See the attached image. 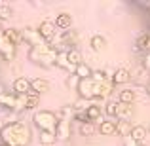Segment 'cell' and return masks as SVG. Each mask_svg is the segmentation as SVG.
Instances as JSON below:
<instances>
[{"mask_svg": "<svg viewBox=\"0 0 150 146\" xmlns=\"http://www.w3.org/2000/svg\"><path fill=\"white\" fill-rule=\"evenodd\" d=\"M6 36L15 48H17V44L23 42V34H21V30H17V29H6Z\"/></svg>", "mask_w": 150, "mask_h": 146, "instance_id": "21", "label": "cell"}, {"mask_svg": "<svg viewBox=\"0 0 150 146\" xmlns=\"http://www.w3.org/2000/svg\"><path fill=\"white\" fill-rule=\"evenodd\" d=\"M124 146H143V144H139V142H135V140H131V139H129V137H127V139H125V140H124Z\"/></svg>", "mask_w": 150, "mask_h": 146, "instance_id": "31", "label": "cell"}, {"mask_svg": "<svg viewBox=\"0 0 150 146\" xmlns=\"http://www.w3.org/2000/svg\"><path fill=\"white\" fill-rule=\"evenodd\" d=\"M53 25L57 27L59 30H69L70 27H72V17H70V13H67V11H63V13H59L57 17H55Z\"/></svg>", "mask_w": 150, "mask_h": 146, "instance_id": "11", "label": "cell"}, {"mask_svg": "<svg viewBox=\"0 0 150 146\" xmlns=\"http://www.w3.org/2000/svg\"><path fill=\"white\" fill-rule=\"evenodd\" d=\"M137 46H139V49L150 53V34H143V36L139 38V42H137Z\"/></svg>", "mask_w": 150, "mask_h": 146, "instance_id": "27", "label": "cell"}, {"mask_svg": "<svg viewBox=\"0 0 150 146\" xmlns=\"http://www.w3.org/2000/svg\"><path fill=\"white\" fill-rule=\"evenodd\" d=\"M55 66H61V68H67V70H70V74L74 72V66H70V63H69V59H67V51H59V55H57V61H55Z\"/></svg>", "mask_w": 150, "mask_h": 146, "instance_id": "20", "label": "cell"}, {"mask_svg": "<svg viewBox=\"0 0 150 146\" xmlns=\"http://www.w3.org/2000/svg\"><path fill=\"white\" fill-rule=\"evenodd\" d=\"M78 84H80V78L76 76V74H69V78H67V85H69L70 89H74V91H76L78 89Z\"/></svg>", "mask_w": 150, "mask_h": 146, "instance_id": "28", "label": "cell"}, {"mask_svg": "<svg viewBox=\"0 0 150 146\" xmlns=\"http://www.w3.org/2000/svg\"><path fill=\"white\" fill-rule=\"evenodd\" d=\"M21 34H23V42L30 44L33 48L46 44V42H44V38L40 36V32H38V29H29V27H27V29H23V30H21Z\"/></svg>", "mask_w": 150, "mask_h": 146, "instance_id": "6", "label": "cell"}, {"mask_svg": "<svg viewBox=\"0 0 150 146\" xmlns=\"http://www.w3.org/2000/svg\"><path fill=\"white\" fill-rule=\"evenodd\" d=\"M11 15H13L11 6H8V4H0V21H8V19H11Z\"/></svg>", "mask_w": 150, "mask_h": 146, "instance_id": "26", "label": "cell"}, {"mask_svg": "<svg viewBox=\"0 0 150 146\" xmlns=\"http://www.w3.org/2000/svg\"><path fill=\"white\" fill-rule=\"evenodd\" d=\"M11 93H15V95H27V93H30V80L25 76H19L17 80H13Z\"/></svg>", "mask_w": 150, "mask_h": 146, "instance_id": "8", "label": "cell"}, {"mask_svg": "<svg viewBox=\"0 0 150 146\" xmlns=\"http://www.w3.org/2000/svg\"><path fill=\"white\" fill-rule=\"evenodd\" d=\"M0 55H2L6 61H13L15 59V46L8 40L6 29H2V27H0Z\"/></svg>", "mask_w": 150, "mask_h": 146, "instance_id": "5", "label": "cell"}, {"mask_svg": "<svg viewBox=\"0 0 150 146\" xmlns=\"http://www.w3.org/2000/svg\"><path fill=\"white\" fill-rule=\"evenodd\" d=\"M84 114H86V118H88V121H91V123L99 121V123H101V116H103V110H101V106L93 104V106H89V108L86 110Z\"/></svg>", "mask_w": 150, "mask_h": 146, "instance_id": "15", "label": "cell"}, {"mask_svg": "<svg viewBox=\"0 0 150 146\" xmlns=\"http://www.w3.org/2000/svg\"><path fill=\"white\" fill-rule=\"evenodd\" d=\"M146 93H148V95H150V84L146 85Z\"/></svg>", "mask_w": 150, "mask_h": 146, "instance_id": "33", "label": "cell"}, {"mask_svg": "<svg viewBox=\"0 0 150 146\" xmlns=\"http://www.w3.org/2000/svg\"><path fill=\"white\" fill-rule=\"evenodd\" d=\"M55 140H57V135H55V133H51V131H40V142L42 144L51 146Z\"/></svg>", "mask_w": 150, "mask_h": 146, "instance_id": "24", "label": "cell"}, {"mask_svg": "<svg viewBox=\"0 0 150 146\" xmlns=\"http://www.w3.org/2000/svg\"><path fill=\"white\" fill-rule=\"evenodd\" d=\"M57 55H59V49L53 48V46H50V44H42V46H36V48L29 49V59L34 65H40V66L55 65Z\"/></svg>", "mask_w": 150, "mask_h": 146, "instance_id": "2", "label": "cell"}, {"mask_svg": "<svg viewBox=\"0 0 150 146\" xmlns=\"http://www.w3.org/2000/svg\"><path fill=\"white\" fill-rule=\"evenodd\" d=\"M97 131L95 123H91V121H84V123H80V135L82 137H93V133Z\"/></svg>", "mask_w": 150, "mask_h": 146, "instance_id": "22", "label": "cell"}, {"mask_svg": "<svg viewBox=\"0 0 150 146\" xmlns=\"http://www.w3.org/2000/svg\"><path fill=\"white\" fill-rule=\"evenodd\" d=\"M34 125H36L40 131H51L55 133V129H57V116H55L53 112H50V110H40V112L34 114Z\"/></svg>", "mask_w": 150, "mask_h": 146, "instance_id": "3", "label": "cell"}, {"mask_svg": "<svg viewBox=\"0 0 150 146\" xmlns=\"http://www.w3.org/2000/svg\"><path fill=\"white\" fill-rule=\"evenodd\" d=\"M89 46H91L93 51H103L106 48V38L101 36V34H95V36H91V40H89Z\"/></svg>", "mask_w": 150, "mask_h": 146, "instance_id": "18", "label": "cell"}, {"mask_svg": "<svg viewBox=\"0 0 150 146\" xmlns=\"http://www.w3.org/2000/svg\"><path fill=\"white\" fill-rule=\"evenodd\" d=\"M67 59H69L70 66H74V68H76L80 63H84V61H82V53H80L76 48H70L69 51H67Z\"/></svg>", "mask_w": 150, "mask_h": 146, "instance_id": "17", "label": "cell"}, {"mask_svg": "<svg viewBox=\"0 0 150 146\" xmlns=\"http://www.w3.org/2000/svg\"><path fill=\"white\" fill-rule=\"evenodd\" d=\"M0 146H8L6 142H4V140H0Z\"/></svg>", "mask_w": 150, "mask_h": 146, "instance_id": "34", "label": "cell"}, {"mask_svg": "<svg viewBox=\"0 0 150 146\" xmlns=\"http://www.w3.org/2000/svg\"><path fill=\"white\" fill-rule=\"evenodd\" d=\"M105 114L108 118H116V102H108L105 106Z\"/></svg>", "mask_w": 150, "mask_h": 146, "instance_id": "29", "label": "cell"}, {"mask_svg": "<svg viewBox=\"0 0 150 146\" xmlns=\"http://www.w3.org/2000/svg\"><path fill=\"white\" fill-rule=\"evenodd\" d=\"M131 129H133V125L129 123V121H116V133H120V135L129 137Z\"/></svg>", "mask_w": 150, "mask_h": 146, "instance_id": "23", "label": "cell"}, {"mask_svg": "<svg viewBox=\"0 0 150 146\" xmlns=\"http://www.w3.org/2000/svg\"><path fill=\"white\" fill-rule=\"evenodd\" d=\"M97 131H99L103 137H110L112 133H116V121H112V120H108V118H106L105 121H101V123H99Z\"/></svg>", "mask_w": 150, "mask_h": 146, "instance_id": "14", "label": "cell"}, {"mask_svg": "<svg viewBox=\"0 0 150 146\" xmlns=\"http://www.w3.org/2000/svg\"><path fill=\"white\" fill-rule=\"evenodd\" d=\"M0 140L8 146H27L30 140V131L23 121H10L0 129Z\"/></svg>", "mask_w": 150, "mask_h": 146, "instance_id": "1", "label": "cell"}, {"mask_svg": "<svg viewBox=\"0 0 150 146\" xmlns=\"http://www.w3.org/2000/svg\"><path fill=\"white\" fill-rule=\"evenodd\" d=\"M4 93H6V89H4V85H2V84H0V97H2V95H4Z\"/></svg>", "mask_w": 150, "mask_h": 146, "instance_id": "32", "label": "cell"}, {"mask_svg": "<svg viewBox=\"0 0 150 146\" xmlns=\"http://www.w3.org/2000/svg\"><path fill=\"white\" fill-rule=\"evenodd\" d=\"M131 80V74H129V70L127 68H118V70H114V74H112V85H122V84H127V82Z\"/></svg>", "mask_w": 150, "mask_h": 146, "instance_id": "10", "label": "cell"}, {"mask_svg": "<svg viewBox=\"0 0 150 146\" xmlns=\"http://www.w3.org/2000/svg\"><path fill=\"white\" fill-rule=\"evenodd\" d=\"M74 74H76L80 80H88V78L93 76V70H91V66H89L88 63H80V65L76 66V70H74Z\"/></svg>", "mask_w": 150, "mask_h": 146, "instance_id": "16", "label": "cell"}, {"mask_svg": "<svg viewBox=\"0 0 150 146\" xmlns=\"http://www.w3.org/2000/svg\"><path fill=\"white\" fill-rule=\"evenodd\" d=\"M133 116L131 104H124V102H116V118L118 121H129Z\"/></svg>", "mask_w": 150, "mask_h": 146, "instance_id": "9", "label": "cell"}, {"mask_svg": "<svg viewBox=\"0 0 150 146\" xmlns=\"http://www.w3.org/2000/svg\"><path fill=\"white\" fill-rule=\"evenodd\" d=\"M70 108H65L61 112V120L57 121V129H55V135L61 140H69L70 139Z\"/></svg>", "mask_w": 150, "mask_h": 146, "instance_id": "4", "label": "cell"}, {"mask_svg": "<svg viewBox=\"0 0 150 146\" xmlns=\"http://www.w3.org/2000/svg\"><path fill=\"white\" fill-rule=\"evenodd\" d=\"M129 139L139 142V144H143L144 139H146V127H144V125H133L131 133H129Z\"/></svg>", "mask_w": 150, "mask_h": 146, "instance_id": "13", "label": "cell"}, {"mask_svg": "<svg viewBox=\"0 0 150 146\" xmlns=\"http://www.w3.org/2000/svg\"><path fill=\"white\" fill-rule=\"evenodd\" d=\"M38 32H40V36L44 38V42L48 44L55 38V34H57V27L53 25L51 21H42L40 25H38Z\"/></svg>", "mask_w": 150, "mask_h": 146, "instance_id": "7", "label": "cell"}, {"mask_svg": "<svg viewBox=\"0 0 150 146\" xmlns=\"http://www.w3.org/2000/svg\"><path fill=\"white\" fill-rule=\"evenodd\" d=\"M143 68L144 70H150V53H144V57H143Z\"/></svg>", "mask_w": 150, "mask_h": 146, "instance_id": "30", "label": "cell"}, {"mask_svg": "<svg viewBox=\"0 0 150 146\" xmlns=\"http://www.w3.org/2000/svg\"><path fill=\"white\" fill-rule=\"evenodd\" d=\"M133 101H135V91H131V89L120 91V102H124V104H133Z\"/></svg>", "mask_w": 150, "mask_h": 146, "instance_id": "25", "label": "cell"}, {"mask_svg": "<svg viewBox=\"0 0 150 146\" xmlns=\"http://www.w3.org/2000/svg\"><path fill=\"white\" fill-rule=\"evenodd\" d=\"M38 102H40V95H38V93H34V91L27 93V95H25V110H33V108H36Z\"/></svg>", "mask_w": 150, "mask_h": 146, "instance_id": "19", "label": "cell"}, {"mask_svg": "<svg viewBox=\"0 0 150 146\" xmlns=\"http://www.w3.org/2000/svg\"><path fill=\"white\" fill-rule=\"evenodd\" d=\"M30 91L38 93V95H42V93H48V91H50L48 80H44V78H34V80H30Z\"/></svg>", "mask_w": 150, "mask_h": 146, "instance_id": "12", "label": "cell"}]
</instances>
